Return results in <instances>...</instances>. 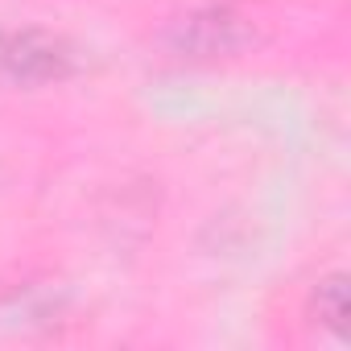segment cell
Instances as JSON below:
<instances>
[{
	"mask_svg": "<svg viewBox=\"0 0 351 351\" xmlns=\"http://www.w3.org/2000/svg\"><path fill=\"white\" fill-rule=\"evenodd\" d=\"M75 50L42 29H13L0 34V79L34 87V83H58L75 75Z\"/></svg>",
	"mask_w": 351,
	"mask_h": 351,
	"instance_id": "7a4b0ae2",
	"label": "cell"
},
{
	"mask_svg": "<svg viewBox=\"0 0 351 351\" xmlns=\"http://www.w3.org/2000/svg\"><path fill=\"white\" fill-rule=\"evenodd\" d=\"M347 310H351V298H347V277L343 273H330L318 281L314 298H310V314L314 322H322L326 330L343 335L347 330Z\"/></svg>",
	"mask_w": 351,
	"mask_h": 351,
	"instance_id": "3957f363",
	"label": "cell"
},
{
	"mask_svg": "<svg viewBox=\"0 0 351 351\" xmlns=\"http://www.w3.org/2000/svg\"><path fill=\"white\" fill-rule=\"evenodd\" d=\"M252 42V25L244 13L228 9V5H211L199 9L191 17H182L165 34L169 54L178 58H195V62H211V58H232Z\"/></svg>",
	"mask_w": 351,
	"mask_h": 351,
	"instance_id": "6da1fadb",
	"label": "cell"
}]
</instances>
